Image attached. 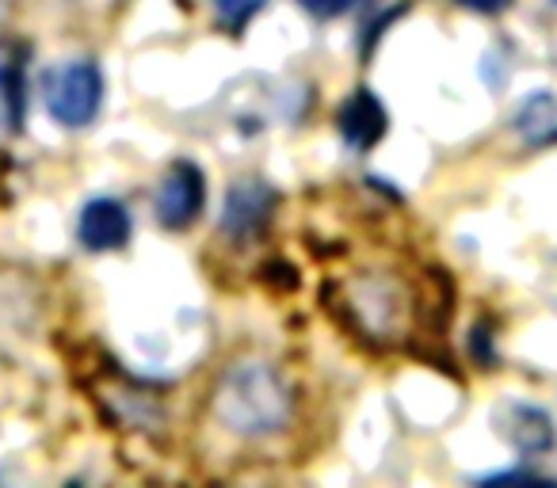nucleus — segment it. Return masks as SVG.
Returning a JSON list of instances; mask_svg holds the SVG:
<instances>
[{
  "mask_svg": "<svg viewBox=\"0 0 557 488\" xmlns=\"http://www.w3.org/2000/svg\"><path fill=\"white\" fill-rule=\"evenodd\" d=\"M210 412L237 439H271L295 420V389L275 363L245 355L214 381Z\"/></svg>",
  "mask_w": 557,
  "mask_h": 488,
  "instance_id": "1",
  "label": "nucleus"
},
{
  "mask_svg": "<svg viewBox=\"0 0 557 488\" xmlns=\"http://www.w3.org/2000/svg\"><path fill=\"white\" fill-rule=\"evenodd\" d=\"M412 295L389 272H359L341 283V317L367 343H397L412 328Z\"/></svg>",
  "mask_w": 557,
  "mask_h": 488,
  "instance_id": "2",
  "label": "nucleus"
},
{
  "mask_svg": "<svg viewBox=\"0 0 557 488\" xmlns=\"http://www.w3.org/2000/svg\"><path fill=\"white\" fill-rule=\"evenodd\" d=\"M42 100H47V111L54 123L62 126H88L96 115H100L103 103V73L96 62H65L54 65V70L42 77Z\"/></svg>",
  "mask_w": 557,
  "mask_h": 488,
  "instance_id": "3",
  "label": "nucleus"
},
{
  "mask_svg": "<svg viewBox=\"0 0 557 488\" xmlns=\"http://www.w3.org/2000/svg\"><path fill=\"white\" fill-rule=\"evenodd\" d=\"M202 207H207V179L199 164L176 161L157 187V217L164 229H187L202 214Z\"/></svg>",
  "mask_w": 557,
  "mask_h": 488,
  "instance_id": "4",
  "label": "nucleus"
},
{
  "mask_svg": "<svg viewBox=\"0 0 557 488\" xmlns=\"http://www.w3.org/2000/svg\"><path fill=\"white\" fill-rule=\"evenodd\" d=\"M278 207V195L271 184L263 179H237L225 195L222 207V233L233 240H252L260 237L263 229L271 225Z\"/></svg>",
  "mask_w": 557,
  "mask_h": 488,
  "instance_id": "5",
  "label": "nucleus"
},
{
  "mask_svg": "<svg viewBox=\"0 0 557 488\" xmlns=\"http://www.w3.org/2000/svg\"><path fill=\"white\" fill-rule=\"evenodd\" d=\"M77 237L88 252H115L131 240V210L119 199H92L81 210Z\"/></svg>",
  "mask_w": 557,
  "mask_h": 488,
  "instance_id": "6",
  "label": "nucleus"
},
{
  "mask_svg": "<svg viewBox=\"0 0 557 488\" xmlns=\"http://www.w3.org/2000/svg\"><path fill=\"white\" fill-rule=\"evenodd\" d=\"M500 435L519 450V454H546L554 447V420L539 404H504L496 412Z\"/></svg>",
  "mask_w": 557,
  "mask_h": 488,
  "instance_id": "7",
  "label": "nucleus"
},
{
  "mask_svg": "<svg viewBox=\"0 0 557 488\" xmlns=\"http://www.w3.org/2000/svg\"><path fill=\"white\" fill-rule=\"evenodd\" d=\"M336 126H341V138L348 141L351 149H371L374 141L386 134V108H382L371 88H356V92L344 100L341 115H336Z\"/></svg>",
  "mask_w": 557,
  "mask_h": 488,
  "instance_id": "8",
  "label": "nucleus"
},
{
  "mask_svg": "<svg viewBox=\"0 0 557 488\" xmlns=\"http://www.w3.org/2000/svg\"><path fill=\"white\" fill-rule=\"evenodd\" d=\"M24 126V47L0 39V134Z\"/></svg>",
  "mask_w": 557,
  "mask_h": 488,
  "instance_id": "9",
  "label": "nucleus"
},
{
  "mask_svg": "<svg viewBox=\"0 0 557 488\" xmlns=\"http://www.w3.org/2000/svg\"><path fill=\"white\" fill-rule=\"evenodd\" d=\"M516 130L527 146H549L557 138V100L549 92H534L523 108L516 111Z\"/></svg>",
  "mask_w": 557,
  "mask_h": 488,
  "instance_id": "10",
  "label": "nucleus"
},
{
  "mask_svg": "<svg viewBox=\"0 0 557 488\" xmlns=\"http://www.w3.org/2000/svg\"><path fill=\"white\" fill-rule=\"evenodd\" d=\"M263 4H268V0H214V16L222 20L230 32H240Z\"/></svg>",
  "mask_w": 557,
  "mask_h": 488,
  "instance_id": "11",
  "label": "nucleus"
},
{
  "mask_svg": "<svg viewBox=\"0 0 557 488\" xmlns=\"http://www.w3.org/2000/svg\"><path fill=\"white\" fill-rule=\"evenodd\" d=\"M310 16L318 20H336V16H348V12H356L363 0H298Z\"/></svg>",
  "mask_w": 557,
  "mask_h": 488,
  "instance_id": "12",
  "label": "nucleus"
},
{
  "mask_svg": "<svg viewBox=\"0 0 557 488\" xmlns=\"http://www.w3.org/2000/svg\"><path fill=\"white\" fill-rule=\"evenodd\" d=\"M455 4H462V9H470V12H485V16H496V12L508 9L511 0H455Z\"/></svg>",
  "mask_w": 557,
  "mask_h": 488,
  "instance_id": "13",
  "label": "nucleus"
}]
</instances>
